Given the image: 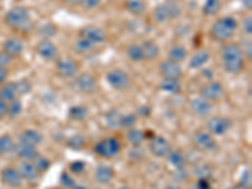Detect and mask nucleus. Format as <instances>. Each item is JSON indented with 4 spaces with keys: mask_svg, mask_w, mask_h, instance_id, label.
Wrapping results in <instances>:
<instances>
[{
    "mask_svg": "<svg viewBox=\"0 0 252 189\" xmlns=\"http://www.w3.org/2000/svg\"><path fill=\"white\" fill-rule=\"evenodd\" d=\"M233 123L226 116H209L206 121V130L213 136H223L231 130Z\"/></svg>",
    "mask_w": 252,
    "mask_h": 189,
    "instance_id": "nucleus-5",
    "label": "nucleus"
},
{
    "mask_svg": "<svg viewBox=\"0 0 252 189\" xmlns=\"http://www.w3.org/2000/svg\"><path fill=\"white\" fill-rule=\"evenodd\" d=\"M242 5H244V8H246L247 10H251V9H252V0H242Z\"/></svg>",
    "mask_w": 252,
    "mask_h": 189,
    "instance_id": "nucleus-55",
    "label": "nucleus"
},
{
    "mask_svg": "<svg viewBox=\"0 0 252 189\" xmlns=\"http://www.w3.org/2000/svg\"><path fill=\"white\" fill-rule=\"evenodd\" d=\"M241 49H242V53H244L245 58H247V60H251V57H252L251 42H246V43H244V46H241Z\"/></svg>",
    "mask_w": 252,
    "mask_h": 189,
    "instance_id": "nucleus-49",
    "label": "nucleus"
},
{
    "mask_svg": "<svg viewBox=\"0 0 252 189\" xmlns=\"http://www.w3.org/2000/svg\"><path fill=\"white\" fill-rule=\"evenodd\" d=\"M80 37L85 38L96 46V44H100L106 40L107 33L102 27L89 24V26H85L80 29Z\"/></svg>",
    "mask_w": 252,
    "mask_h": 189,
    "instance_id": "nucleus-13",
    "label": "nucleus"
},
{
    "mask_svg": "<svg viewBox=\"0 0 252 189\" xmlns=\"http://www.w3.org/2000/svg\"><path fill=\"white\" fill-rule=\"evenodd\" d=\"M19 143L28 144L32 146H38L43 143V135L38 130L34 129H27L20 132L19 135Z\"/></svg>",
    "mask_w": 252,
    "mask_h": 189,
    "instance_id": "nucleus-20",
    "label": "nucleus"
},
{
    "mask_svg": "<svg viewBox=\"0 0 252 189\" xmlns=\"http://www.w3.org/2000/svg\"><path fill=\"white\" fill-rule=\"evenodd\" d=\"M158 69L161 77L166 80H181L183 77L184 72L181 63L173 62L170 60H164L158 64Z\"/></svg>",
    "mask_w": 252,
    "mask_h": 189,
    "instance_id": "nucleus-12",
    "label": "nucleus"
},
{
    "mask_svg": "<svg viewBox=\"0 0 252 189\" xmlns=\"http://www.w3.org/2000/svg\"><path fill=\"white\" fill-rule=\"evenodd\" d=\"M87 140L81 134H76L67 140V146L72 150H81L86 146Z\"/></svg>",
    "mask_w": 252,
    "mask_h": 189,
    "instance_id": "nucleus-40",
    "label": "nucleus"
},
{
    "mask_svg": "<svg viewBox=\"0 0 252 189\" xmlns=\"http://www.w3.org/2000/svg\"><path fill=\"white\" fill-rule=\"evenodd\" d=\"M0 179H1V183L8 187V188H20L22 184H23V178L18 172L17 168H13V166L4 168L0 173Z\"/></svg>",
    "mask_w": 252,
    "mask_h": 189,
    "instance_id": "nucleus-16",
    "label": "nucleus"
},
{
    "mask_svg": "<svg viewBox=\"0 0 252 189\" xmlns=\"http://www.w3.org/2000/svg\"><path fill=\"white\" fill-rule=\"evenodd\" d=\"M14 152L19 159L23 161H33L35 160V158L39 157V152H38L37 146H32L28 144L18 143L15 144Z\"/></svg>",
    "mask_w": 252,
    "mask_h": 189,
    "instance_id": "nucleus-18",
    "label": "nucleus"
},
{
    "mask_svg": "<svg viewBox=\"0 0 252 189\" xmlns=\"http://www.w3.org/2000/svg\"><path fill=\"white\" fill-rule=\"evenodd\" d=\"M0 94H1V100L5 102H10L14 98L18 97L17 87H15V82H8L3 85V87L0 89Z\"/></svg>",
    "mask_w": 252,
    "mask_h": 189,
    "instance_id": "nucleus-34",
    "label": "nucleus"
},
{
    "mask_svg": "<svg viewBox=\"0 0 252 189\" xmlns=\"http://www.w3.org/2000/svg\"><path fill=\"white\" fill-rule=\"evenodd\" d=\"M126 138H127L130 144H132L134 146H139L145 140V135H144V131H141V130L132 127V129H129V131L126 134Z\"/></svg>",
    "mask_w": 252,
    "mask_h": 189,
    "instance_id": "nucleus-38",
    "label": "nucleus"
},
{
    "mask_svg": "<svg viewBox=\"0 0 252 189\" xmlns=\"http://www.w3.org/2000/svg\"><path fill=\"white\" fill-rule=\"evenodd\" d=\"M121 118H123V114L119 110L111 109L105 114V124L110 129H118L120 127Z\"/></svg>",
    "mask_w": 252,
    "mask_h": 189,
    "instance_id": "nucleus-31",
    "label": "nucleus"
},
{
    "mask_svg": "<svg viewBox=\"0 0 252 189\" xmlns=\"http://www.w3.org/2000/svg\"><path fill=\"white\" fill-rule=\"evenodd\" d=\"M3 52L12 60L19 58L24 52V42L18 37L8 38L3 43Z\"/></svg>",
    "mask_w": 252,
    "mask_h": 189,
    "instance_id": "nucleus-17",
    "label": "nucleus"
},
{
    "mask_svg": "<svg viewBox=\"0 0 252 189\" xmlns=\"http://www.w3.org/2000/svg\"><path fill=\"white\" fill-rule=\"evenodd\" d=\"M6 110H8V102L0 100V120L6 116Z\"/></svg>",
    "mask_w": 252,
    "mask_h": 189,
    "instance_id": "nucleus-52",
    "label": "nucleus"
},
{
    "mask_svg": "<svg viewBox=\"0 0 252 189\" xmlns=\"http://www.w3.org/2000/svg\"><path fill=\"white\" fill-rule=\"evenodd\" d=\"M141 48H143L144 60L146 61H154L160 56V47L154 39L144 40L141 43Z\"/></svg>",
    "mask_w": 252,
    "mask_h": 189,
    "instance_id": "nucleus-22",
    "label": "nucleus"
},
{
    "mask_svg": "<svg viewBox=\"0 0 252 189\" xmlns=\"http://www.w3.org/2000/svg\"><path fill=\"white\" fill-rule=\"evenodd\" d=\"M220 58H222V66L227 73L238 75L244 71L246 58L238 43L224 44L220 51Z\"/></svg>",
    "mask_w": 252,
    "mask_h": 189,
    "instance_id": "nucleus-1",
    "label": "nucleus"
},
{
    "mask_svg": "<svg viewBox=\"0 0 252 189\" xmlns=\"http://www.w3.org/2000/svg\"><path fill=\"white\" fill-rule=\"evenodd\" d=\"M242 28H244V32L246 33V35H251L252 34V17L249 15L244 19L242 22Z\"/></svg>",
    "mask_w": 252,
    "mask_h": 189,
    "instance_id": "nucleus-46",
    "label": "nucleus"
},
{
    "mask_svg": "<svg viewBox=\"0 0 252 189\" xmlns=\"http://www.w3.org/2000/svg\"><path fill=\"white\" fill-rule=\"evenodd\" d=\"M195 187H197V189H211V184H209V182L207 181L206 178H201L197 182Z\"/></svg>",
    "mask_w": 252,
    "mask_h": 189,
    "instance_id": "nucleus-51",
    "label": "nucleus"
},
{
    "mask_svg": "<svg viewBox=\"0 0 252 189\" xmlns=\"http://www.w3.org/2000/svg\"><path fill=\"white\" fill-rule=\"evenodd\" d=\"M114 177L115 170L109 165H98L94 170V181L100 184H109Z\"/></svg>",
    "mask_w": 252,
    "mask_h": 189,
    "instance_id": "nucleus-23",
    "label": "nucleus"
},
{
    "mask_svg": "<svg viewBox=\"0 0 252 189\" xmlns=\"http://www.w3.org/2000/svg\"><path fill=\"white\" fill-rule=\"evenodd\" d=\"M126 10L134 17H141L146 12V4L144 0H127Z\"/></svg>",
    "mask_w": 252,
    "mask_h": 189,
    "instance_id": "nucleus-26",
    "label": "nucleus"
},
{
    "mask_svg": "<svg viewBox=\"0 0 252 189\" xmlns=\"http://www.w3.org/2000/svg\"><path fill=\"white\" fill-rule=\"evenodd\" d=\"M101 3H102V0H83L82 6H85L89 10H92V9H96L97 6H100Z\"/></svg>",
    "mask_w": 252,
    "mask_h": 189,
    "instance_id": "nucleus-48",
    "label": "nucleus"
},
{
    "mask_svg": "<svg viewBox=\"0 0 252 189\" xmlns=\"http://www.w3.org/2000/svg\"><path fill=\"white\" fill-rule=\"evenodd\" d=\"M188 49L184 46H182V44H174V46L169 49V52H168V60L177 63L184 62V61L188 58Z\"/></svg>",
    "mask_w": 252,
    "mask_h": 189,
    "instance_id": "nucleus-24",
    "label": "nucleus"
},
{
    "mask_svg": "<svg viewBox=\"0 0 252 189\" xmlns=\"http://www.w3.org/2000/svg\"><path fill=\"white\" fill-rule=\"evenodd\" d=\"M170 150H172V145L163 136H157L155 135L154 138L150 139L149 141V152L152 153L153 157L155 158H166V155L169 154Z\"/></svg>",
    "mask_w": 252,
    "mask_h": 189,
    "instance_id": "nucleus-15",
    "label": "nucleus"
},
{
    "mask_svg": "<svg viewBox=\"0 0 252 189\" xmlns=\"http://www.w3.org/2000/svg\"><path fill=\"white\" fill-rule=\"evenodd\" d=\"M238 28V22L233 17H222L217 19L209 28L211 39L220 43H227L235 35Z\"/></svg>",
    "mask_w": 252,
    "mask_h": 189,
    "instance_id": "nucleus-2",
    "label": "nucleus"
},
{
    "mask_svg": "<svg viewBox=\"0 0 252 189\" xmlns=\"http://www.w3.org/2000/svg\"><path fill=\"white\" fill-rule=\"evenodd\" d=\"M18 172L20 173L23 181L27 182H33L39 177V172L37 170L33 161H22L18 166Z\"/></svg>",
    "mask_w": 252,
    "mask_h": 189,
    "instance_id": "nucleus-21",
    "label": "nucleus"
},
{
    "mask_svg": "<svg viewBox=\"0 0 252 189\" xmlns=\"http://www.w3.org/2000/svg\"><path fill=\"white\" fill-rule=\"evenodd\" d=\"M153 19L159 24H164L166 22H169V15H168V12H166L164 4H158L153 9Z\"/></svg>",
    "mask_w": 252,
    "mask_h": 189,
    "instance_id": "nucleus-37",
    "label": "nucleus"
},
{
    "mask_svg": "<svg viewBox=\"0 0 252 189\" xmlns=\"http://www.w3.org/2000/svg\"><path fill=\"white\" fill-rule=\"evenodd\" d=\"M15 87H17L18 96H24L32 91V82L27 78H22L18 82H15Z\"/></svg>",
    "mask_w": 252,
    "mask_h": 189,
    "instance_id": "nucleus-43",
    "label": "nucleus"
},
{
    "mask_svg": "<svg viewBox=\"0 0 252 189\" xmlns=\"http://www.w3.org/2000/svg\"><path fill=\"white\" fill-rule=\"evenodd\" d=\"M211 60V53L207 49H199L192 55L188 61V67L190 69H199L204 67Z\"/></svg>",
    "mask_w": 252,
    "mask_h": 189,
    "instance_id": "nucleus-19",
    "label": "nucleus"
},
{
    "mask_svg": "<svg viewBox=\"0 0 252 189\" xmlns=\"http://www.w3.org/2000/svg\"><path fill=\"white\" fill-rule=\"evenodd\" d=\"M9 76V71L5 67H0V85H3Z\"/></svg>",
    "mask_w": 252,
    "mask_h": 189,
    "instance_id": "nucleus-53",
    "label": "nucleus"
},
{
    "mask_svg": "<svg viewBox=\"0 0 252 189\" xmlns=\"http://www.w3.org/2000/svg\"><path fill=\"white\" fill-rule=\"evenodd\" d=\"M119 189H131V188H130L129 186H123V187H120Z\"/></svg>",
    "mask_w": 252,
    "mask_h": 189,
    "instance_id": "nucleus-57",
    "label": "nucleus"
},
{
    "mask_svg": "<svg viewBox=\"0 0 252 189\" xmlns=\"http://www.w3.org/2000/svg\"><path fill=\"white\" fill-rule=\"evenodd\" d=\"M57 31L58 29L55 24L51 23V22H47V23H43L39 27L38 33H39V35L43 38V39H49V38L55 37V35L57 34Z\"/></svg>",
    "mask_w": 252,
    "mask_h": 189,
    "instance_id": "nucleus-39",
    "label": "nucleus"
},
{
    "mask_svg": "<svg viewBox=\"0 0 252 189\" xmlns=\"http://www.w3.org/2000/svg\"><path fill=\"white\" fill-rule=\"evenodd\" d=\"M169 163L174 166L177 170L184 169L187 165V158L181 150H170V153L166 155Z\"/></svg>",
    "mask_w": 252,
    "mask_h": 189,
    "instance_id": "nucleus-25",
    "label": "nucleus"
},
{
    "mask_svg": "<svg viewBox=\"0 0 252 189\" xmlns=\"http://www.w3.org/2000/svg\"><path fill=\"white\" fill-rule=\"evenodd\" d=\"M89 107L85 105H75L68 111V116L73 121H85L89 118Z\"/></svg>",
    "mask_w": 252,
    "mask_h": 189,
    "instance_id": "nucleus-30",
    "label": "nucleus"
},
{
    "mask_svg": "<svg viewBox=\"0 0 252 189\" xmlns=\"http://www.w3.org/2000/svg\"><path fill=\"white\" fill-rule=\"evenodd\" d=\"M136 123H138V116H136V114L130 112V114L123 115L120 127H123V129H127V130L132 129V127H135Z\"/></svg>",
    "mask_w": 252,
    "mask_h": 189,
    "instance_id": "nucleus-41",
    "label": "nucleus"
},
{
    "mask_svg": "<svg viewBox=\"0 0 252 189\" xmlns=\"http://www.w3.org/2000/svg\"><path fill=\"white\" fill-rule=\"evenodd\" d=\"M106 81L110 86L116 91L127 90L131 85V78L126 71L121 68H114L106 73Z\"/></svg>",
    "mask_w": 252,
    "mask_h": 189,
    "instance_id": "nucleus-7",
    "label": "nucleus"
},
{
    "mask_svg": "<svg viewBox=\"0 0 252 189\" xmlns=\"http://www.w3.org/2000/svg\"><path fill=\"white\" fill-rule=\"evenodd\" d=\"M62 1L69 6H81L83 3V0H62Z\"/></svg>",
    "mask_w": 252,
    "mask_h": 189,
    "instance_id": "nucleus-54",
    "label": "nucleus"
},
{
    "mask_svg": "<svg viewBox=\"0 0 252 189\" xmlns=\"http://www.w3.org/2000/svg\"><path fill=\"white\" fill-rule=\"evenodd\" d=\"M33 163H34L35 168L39 172V174L47 172L51 168V160L44 157H40V155L38 158H35V160H33Z\"/></svg>",
    "mask_w": 252,
    "mask_h": 189,
    "instance_id": "nucleus-44",
    "label": "nucleus"
},
{
    "mask_svg": "<svg viewBox=\"0 0 252 189\" xmlns=\"http://www.w3.org/2000/svg\"><path fill=\"white\" fill-rule=\"evenodd\" d=\"M123 145L118 138H105L94 145V153L102 159H114L121 153Z\"/></svg>",
    "mask_w": 252,
    "mask_h": 189,
    "instance_id": "nucleus-4",
    "label": "nucleus"
},
{
    "mask_svg": "<svg viewBox=\"0 0 252 189\" xmlns=\"http://www.w3.org/2000/svg\"><path fill=\"white\" fill-rule=\"evenodd\" d=\"M152 114V109L148 105H141L138 110H136V116H143V118H149Z\"/></svg>",
    "mask_w": 252,
    "mask_h": 189,
    "instance_id": "nucleus-47",
    "label": "nucleus"
},
{
    "mask_svg": "<svg viewBox=\"0 0 252 189\" xmlns=\"http://www.w3.org/2000/svg\"><path fill=\"white\" fill-rule=\"evenodd\" d=\"M4 20L9 28L18 32L28 31V28H31L32 26L31 13L24 6H14L10 9L5 14Z\"/></svg>",
    "mask_w": 252,
    "mask_h": 189,
    "instance_id": "nucleus-3",
    "label": "nucleus"
},
{
    "mask_svg": "<svg viewBox=\"0 0 252 189\" xmlns=\"http://www.w3.org/2000/svg\"><path fill=\"white\" fill-rule=\"evenodd\" d=\"M12 58L9 57L8 55H5L3 51L0 52V67H8L10 63H12Z\"/></svg>",
    "mask_w": 252,
    "mask_h": 189,
    "instance_id": "nucleus-50",
    "label": "nucleus"
},
{
    "mask_svg": "<svg viewBox=\"0 0 252 189\" xmlns=\"http://www.w3.org/2000/svg\"><path fill=\"white\" fill-rule=\"evenodd\" d=\"M164 6H165L168 15H169V20H177L181 18L182 13H183V8H182L181 3L177 0H165L164 1Z\"/></svg>",
    "mask_w": 252,
    "mask_h": 189,
    "instance_id": "nucleus-27",
    "label": "nucleus"
},
{
    "mask_svg": "<svg viewBox=\"0 0 252 189\" xmlns=\"http://www.w3.org/2000/svg\"><path fill=\"white\" fill-rule=\"evenodd\" d=\"M193 145L199 152L212 153L217 149L218 143L212 134H209L206 129H202L195 131L193 135Z\"/></svg>",
    "mask_w": 252,
    "mask_h": 189,
    "instance_id": "nucleus-6",
    "label": "nucleus"
},
{
    "mask_svg": "<svg viewBox=\"0 0 252 189\" xmlns=\"http://www.w3.org/2000/svg\"><path fill=\"white\" fill-rule=\"evenodd\" d=\"M94 44L89 42L85 38H78L77 40H75V43H73V51L80 53V55H87L90 52H92L94 49Z\"/></svg>",
    "mask_w": 252,
    "mask_h": 189,
    "instance_id": "nucleus-35",
    "label": "nucleus"
},
{
    "mask_svg": "<svg viewBox=\"0 0 252 189\" xmlns=\"http://www.w3.org/2000/svg\"><path fill=\"white\" fill-rule=\"evenodd\" d=\"M0 100H1V94H0Z\"/></svg>",
    "mask_w": 252,
    "mask_h": 189,
    "instance_id": "nucleus-58",
    "label": "nucleus"
},
{
    "mask_svg": "<svg viewBox=\"0 0 252 189\" xmlns=\"http://www.w3.org/2000/svg\"><path fill=\"white\" fill-rule=\"evenodd\" d=\"M222 9V1L220 0H204L202 6V13L206 17H215Z\"/></svg>",
    "mask_w": 252,
    "mask_h": 189,
    "instance_id": "nucleus-29",
    "label": "nucleus"
},
{
    "mask_svg": "<svg viewBox=\"0 0 252 189\" xmlns=\"http://www.w3.org/2000/svg\"><path fill=\"white\" fill-rule=\"evenodd\" d=\"M15 141L14 139L8 134H4L0 136V157H5L14 152Z\"/></svg>",
    "mask_w": 252,
    "mask_h": 189,
    "instance_id": "nucleus-32",
    "label": "nucleus"
},
{
    "mask_svg": "<svg viewBox=\"0 0 252 189\" xmlns=\"http://www.w3.org/2000/svg\"><path fill=\"white\" fill-rule=\"evenodd\" d=\"M22 111H23V103H22V101L18 97L14 98L13 101H10V102H8L6 116H8L9 119L14 120V119H17L18 116L22 114Z\"/></svg>",
    "mask_w": 252,
    "mask_h": 189,
    "instance_id": "nucleus-36",
    "label": "nucleus"
},
{
    "mask_svg": "<svg viewBox=\"0 0 252 189\" xmlns=\"http://www.w3.org/2000/svg\"><path fill=\"white\" fill-rule=\"evenodd\" d=\"M164 189H183L181 186H178V184H168L166 187H164Z\"/></svg>",
    "mask_w": 252,
    "mask_h": 189,
    "instance_id": "nucleus-56",
    "label": "nucleus"
},
{
    "mask_svg": "<svg viewBox=\"0 0 252 189\" xmlns=\"http://www.w3.org/2000/svg\"><path fill=\"white\" fill-rule=\"evenodd\" d=\"M199 96L209 102H220L224 97V87L218 81H209L199 90Z\"/></svg>",
    "mask_w": 252,
    "mask_h": 189,
    "instance_id": "nucleus-8",
    "label": "nucleus"
},
{
    "mask_svg": "<svg viewBox=\"0 0 252 189\" xmlns=\"http://www.w3.org/2000/svg\"><path fill=\"white\" fill-rule=\"evenodd\" d=\"M61 183H62V186L67 189H87L85 188V187L80 186V184H78L71 175L67 174V173H63V174L61 175Z\"/></svg>",
    "mask_w": 252,
    "mask_h": 189,
    "instance_id": "nucleus-42",
    "label": "nucleus"
},
{
    "mask_svg": "<svg viewBox=\"0 0 252 189\" xmlns=\"http://www.w3.org/2000/svg\"><path fill=\"white\" fill-rule=\"evenodd\" d=\"M159 89L163 92L170 94H179L182 92V85L179 80H166L163 78L160 83H159Z\"/></svg>",
    "mask_w": 252,
    "mask_h": 189,
    "instance_id": "nucleus-28",
    "label": "nucleus"
},
{
    "mask_svg": "<svg viewBox=\"0 0 252 189\" xmlns=\"http://www.w3.org/2000/svg\"><path fill=\"white\" fill-rule=\"evenodd\" d=\"M85 169H86V163L82 160H75L69 164V170L73 174H81V173L85 172Z\"/></svg>",
    "mask_w": 252,
    "mask_h": 189,
    "instance_id": "nucleus-45",
    "label": "nucleus"
},
{
    "mask_svg": "<svg viewBox=\"0 0 252 189\" xmlns=\"http://www.w3.org/2000/svg\"><path fill=\"white\" fill-rule=\"evenodd\" d=\"M126 56L132 62H141L144 61V53L141 44L139 43H130L126 48Z\"/></svg>",
    "mask_w": 252,
    "mask_h": 189,
    "instance_id": "nucleus-33",
    "label": "nucleus"
},
{
    "mask_svg": "<svg viewBox=\"0 0 252 189\" xmlns=\"http://www.w3.org/2000/svg\"><path fill=\"white\" fill-rule=\"evenodd\" d=\"M56 72L60 77L64 78V80H71L78 75L80 66L72 58H58L56 61Z\"/></svg>",
    "mask_w": 252,
    "mask_h": 189,
    "instance_id": "nucleus-9",
    "label": "nucleus"
},
{
    "mask_svg": "<svg viewBox=\"0 0 252 189\" xmlns=\"http://www.w3.org/2000/svg\"><path fill=\"white\" fill-rule=\"evenodd\" d=\"M35 51L40 58H43L44 61H48V62L57 61L60 58V51H58L57 46L49 39L40 40L35 47Z\"/></svg>",
    "mask_w": 252,
    "mask_h": 189,
    "instance_id": "nucleus-14",
    "label": "nucleus"
},
{
    "mask_svg": "<svg viewBox=\"0 0 252 189\" xmlns=\"http://www.w3.org/2000/svg\"><path fill=\"white\" fill-rule=\"evenodd\" d=\"M72 85L78 92L85 94H92L97 90V81L89 72L78 73Z\"/></svg>",
    "mask_w": 252,
    "mask_h": 189,
    "instance_id": "nucleus-11",
    "label": "nucleus"
},
{
    "mask_svg": "<svg viewBox=\"0 0 252 189\" xmlns=\"http://www.w3.org/2000/svg\"><path fill=\"white\" fill-rule=\"evenodd\" d=\"M189 110L198 119H208L213 114L212 102L207 101L201 96H195L189 101Z\"/></svg>",
    "mask_w": 252,
    "mask_h": 189,
    "instance_id": "nucleus-10",
    "label": "nucleus"
}]
</instances>
